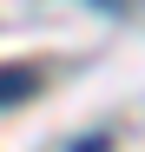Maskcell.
I'll list each match as a JSON object with an SVG mask.
<instances>
[{
  "label": "cell",
  "mask_w": 145,
  "mask_h": 152,
  "mask_svg": "<svg viewBox=\"0 0 145 152\" xmlns=\"http://www.w3.org/2000/svg\"><path fill=\"white\" fill-rule=\"evenodd\" d=\"M27 86H33V80H27L20 66H7V73H0V99H27Z\"/></svg>",
  "instance_id": "1"
}]
</instances>
